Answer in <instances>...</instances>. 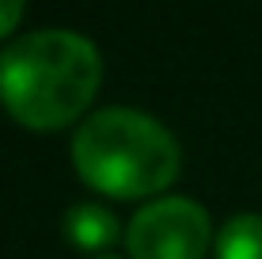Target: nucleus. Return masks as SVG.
<instances>
[{
	"label": "nucleus",
	"instance_id": "obj_6",
	"mask_svg": "<svg viewBox=\"0 0 262 259\" xmlns=\"http://www.w3.org/2000/svg\"><path fill=\"white\" fill-rule=\"evenodd\" d=\"M19 19H23V4L19 0H0V38L12 34L15 27H19Z\"/></svg>",
	"mask_w": 262,
	"mask_h": 259
},
{
	"label": "nucleus",
	"instance_id": "obj_7",
	"mask_svg": "<svg viewBox=\"0 0 262 259\" xmlns=\"http://www.w3.org/2000/svg\"><path fill=\"white\" fill-rule=\"evenodd\" d=\"M95 259H114V255H95Z\"/></svg>",
	"mask_w": 262,
	"mask_h": 259
},
{
	"label": "nucleus",
	"instance_id": "obj_4",
	"mask_svg": "<svg viewBox=\"0 0 262 259\" xmlns=\"http://www.w3.org/2000/svg\"><path fill=\"white\" fill-rule=\"evenodd\" d=\"M65 240L80 252H106V248L118 240V221H114L111 210L103 206H72L65 213Z\"/></svg>",
	"mask_w": 262,
	"mask_h": 259
},
{
	"label": "nucleus",
	"instance_id": "obj_2",
	"mask_svg": "<svg viewBox=\"0 0 262 259\" xmlns=\"http://www.w3.org/2000/svg\"><path fill=\"white\" fill-rule=\"evenodd\" d=\"M80 180L111 198H148L175 183L183 153L167 126L133 107H106L80 122L72 137Z\"/></svg>",
	"mask_w": 262,
	"mask_h": 259
},
{
	"label": "nucleus",
	"instance_id": "obj_1",
	"mask_svg": "<svg viewBox=\"0 0 262 259\" xmlns=\"http://www.w3.org/2000/svg\"><path fill=\"white\" fill-rule=\"evenodd\" d=\"M103 61L76 31H31L0 53V103L27 130H61L95 99Z\"/></svg>",
	"mask_w": 262,
	"mask_h": 259
},
{
	"label": "nucleus",
	"instance_id": "obj_5",
	"mask_svg": "<svg viewBox=\"0 0 262 259\" xmlns=\"http://www.w3.org/2000/svg\"><path fill=\"white\" fill-rule=\"evenodd\" d=\"M216 259H262V213H236L216 233Z\"/></svg>",
	"mask_w": 262,
	"mask_h": 259
},
{
	"label": "nucleus",
	"instance_id": "obj_3",
	"mask_svg": "<svg viewBox=\"0 0 262 259\" xmlns=\"http://www.w3.org/2000/svg\"><path fill=\"white\" fill-rule=\"evenodd\" d=\"M209 244V213L190 198H156L125 225L129 259H202Z\"/></svg>",
	"mask_w": 262,
	"mask_h": 259
}]
</instances>
